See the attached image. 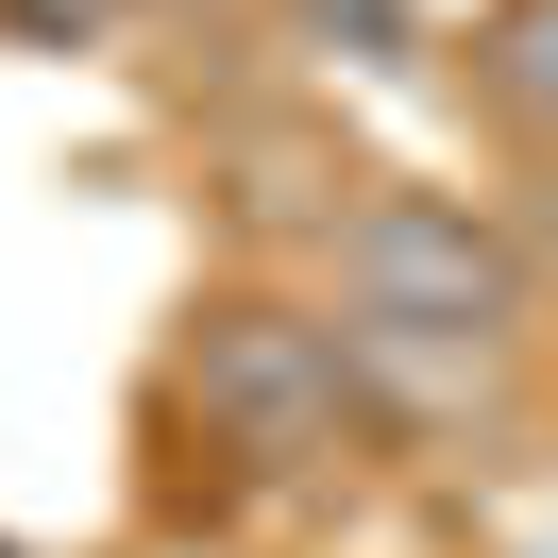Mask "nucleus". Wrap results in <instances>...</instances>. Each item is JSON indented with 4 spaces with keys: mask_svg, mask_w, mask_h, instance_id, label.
Segmentation results:
<instances>
[{
    "mask_svg": "<svg viewBox=\"0 0 558 558\" xmlns=\"http://www.w3.org/2000/svg\"><path fill=\"white\" fill-rule=\"evenodd\" d=\"M322 322H339L373 423H508L524 407V339H542V288H524V238L474 220L457 186L339 170V220H322Z\"/></svg>",
    "mask_w": 558,
    "mask_h": 558,
    "instance_id": "f257e3e1",
    "label": "nucleus"
},
{
    "mask_svg": "<svg viewBox=\"0 0 558 558\" xmlns=\"http://www.w3.org/2000/svg\"><path fill=\"white\" fill-rule=\"evenodd\" d=\"M186 407H204V440L220 457H254V474H305V457H339V440H373V389H355V355H339V322H322V288L305 305H271V288H220V305H186Z\"/></svg>",
    "mask_w": 558,
    "mask_h": 558,
    "instance_id": "f03ea898",
    "label": "nucleus"
},
{
    "mask_svg": "<svg viewBox=\"0 0 558 558\" xmlns=\"http://www.w3.org/2000/svg\"><path fill=\"white\" fill-rule=\"evenodd\" d=\"M457 69H474V102H490V136H524L558 170V0H490L474 17V51H457Z\"/></svg>",
    "mask_w": 558,
    "mask_h": 558,
    "instance_id": "7ed1b4c3",
    "label": "nucleus"
},
{
    "mask_svg": "<svg viewBox=\"0 0 558 558\" xmlns=\"http://www.w3.org/2000/svg\"><path fill=\"white\" fill-rule=\"evenodd\" d=\"M288 51H322V69H407L423 0H288Z\"/></svg>",
    "mask_w": 558,
    "mask_h": 558,
    "instance_id": "20e7f679",
    "label": "nucleus"
},
{
    "mask_svg": "<svg viewBox=\"0 0 558 558\" xmlns=\"http://www.w3.org/2000/svg\"><path fill=\"white\" fill-rule=\"evenodd\" d=\"M0 35L17 51H85V35H119V0H0Z\"/></svg>",
    "mask_w": 558,
    "mask_h": 558,
    "instance_id": "39448f33",
    "label": "nucleus"
},
{
    "mask_svg": "<svg viewBox=\"0 0 558 558\" xmlns=\"http://www.w3.org/2000/svg\"><path fill=\"white\" fill-rule=\"evenodd\" d=\"M119 17H204V0H119Z\"/></svg>",
    "mask_w": 558,
    "mask_h": 558,
    "instance_id": "423d86ee",
    "label": "nucleus"
},
{
    "mask_svg": "<svg viewBox=\"0 0 558 558\" xmlns=\"http://www.w3.org/2000/svg\"><path fill=\"white\" fill-rule=\"evenodd\" d=\"M542 238H558V170H542Z\"/></svg>",
    "mask_w": 558,
    "mask_h": 558,
    "instance_id": "0eeeda50",
    "label": "nucleus"
}]
</instances>
